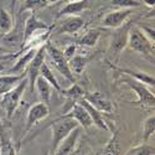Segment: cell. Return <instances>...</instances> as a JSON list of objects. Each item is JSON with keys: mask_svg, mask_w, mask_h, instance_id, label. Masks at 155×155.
<instances>
[{"mask_svg": "<svg viewBox=\"0 0 155 155\" xmlns=\"http://www.w3.org/2000/svg\"><path fill=\"white\" fill-rule=\"evenodd\" d=\"M133 51L154 61V44L144 35L140 28H130L128 32V44Z\"/></svg>", "mask_w": 155, "mask_h": 155, "instance_id": "1", "label": "cell"}, {"mask_svg": "<svg viewBox=\"0 0 155 155\" xmlns=\"http://www.w3.org/2000/svg\"><path fill=\"white\" fill-rule=\"evenodd\" d=\"M26 86H28V78H24L22 77V78L14 87H12L10 91H8L6 93L3 94L2 104H3V108L6 112V117L8 118H11L12 115H14Z\"/></svg>", "mask_w": 155, "mask_h": 155, "instance_id": "2", "label": "cell"}, {"mask_svg": "<svg viewBox=\"0 0 155 155\" xmlns=\"http://www.w3.org/2000/svg\"><path fill=\"white\" fill-rule=\"evenodd\" d=\"M80 124L77 123L73 118L70 117H61L60 119H56L55 122L51 123V130H52V144H51V153H55L58 144L63 140L72 129L78 127Z\"/></svg>", "mask_w": 155, "mask_h": 155, "instance_id": "3", "label": "cell"}, {"mask_svg": "<svg viewBox=\"0 0 155 155\" xmlns=\"http://www.w3.org/2000/svg\"><path fill=\"white\" fill-rule=\"evenodd\" d=\"M46 34H50V28L46 25V22L41 21L35 15V11H32L25 21V28L22 31V46L31 41L32 38Z\"/></svg>", "mask_w": 155, "mask_h": 155, "instance_id": "4", "label": "cell"}, {"mask_svg": "<svg viewBox=\"0 0 155 155\" xmlns=\"http://www.w3.org/2000/svg\"><path fill=\"white\" fill-rule=\"evenodd\" d=\"M46 54H48V56L51 57V61H52V64L56 67V70L63 77H66L71 83H74L76 78H74L70 66H68V60L63 56L62 51H60L57 47L52 46L51 44H47L46 45Z\"/></svg>", "mask_w": 155, "mask_h": 155, "instance_id": "5", "label": "cell"}, {"mask_svg": "<svg viewBox=\"0 0 155 155\" xmlns=\"http://www.w3.org/2000/svg\"><path fill=\"white\" fill-rule=\"evenodd\" d=\"M46 57V45H42L37 48L35 56L32 57V60L30 61V63L28 64L29 68H28V84L30 87V92L34 93L35 91V82L36 78L40 76V68H41V64L45 61Z\"/></svg>", "mask_w": 155, "mask_h": 155, "instance_id": "6", "label": "cell"}, {"mask_svg": "<svg viewBox=\"0 0 155 155\" xmlns=\"http://www.w3.org/2000/svg\"><path fill=\"white\" fill-rule=\"evenodd\" d=\"M48 114H50V109L45 102H38L36 104H34L28 112L26 124H25V129L22 132V137L26 135L38 122L46 118Z\"/></svg>", "mask_w": 155, "mask_h": 155, "instance_id": "7", "label": "cell"}, {"mask_svg": "<svg viewBox=\"0 0 155 155\" xmlns=\"http://www.w3.org/2000/svg\"><path fill=\"white\" fill-rule=\"evenodd\" d=\"M124 82L137 93L138 103H140V104H144V106H148V107H154V104H155V97L147 88V86L144 83H141L140 81L133 78V77H130V76H129V78H125Z\"/></svg>", "mask_w": 155, "mask_h": 155, "instance_id": "8", "label": "cell"}, {"mask_svg": "<svg viewBox=\"0 0 155 155\" xmlns=\"http://www.w3.org/2000/svg\"><path fill=\"white\" fill-rule=\"evenodd\" d=\"M117 32L113 35V40L110 45V52L114 56H119V54L124 50V47L128 44V32L130 29V25H120L119 28H117Z\"/></svg>", "mask_w": 155, "mask_h": 155, "instance_id": "9", "label": "cell"}, {"mask_svg": "<svg viewBox=\"0 0 155 155\" xmlns=\"http://www.w3.org/2000/svg\"><path fill=\"white\" fill-rule=\"evenodd\" d=\"M81 125L76 127L72 130L63 138V140L58 144L57 149L55 150L54 154H60V155H67L71 154L74 150V147L77 144V140L80 138V133H81Z\"/></svg>", "mask_w": 155, "mask_h": 155, "instance_id": "10", "label": "cell"}, {"mask_svg": "<svg viewBox=\"0 0 155 155\" xmlns=\"http://www.w3.org/2000/svg\"><path fill=\"white\" fill-rule=\"evenodd\" d=\"M63 117L73 118L74 120H77V123H78L82 128H89V127L93 124V122H92L91 117H89L88 112L86 110V108H84L82 104H80L78 102L73 103L71 110H70L67 114H64Z\"/></svg>", "mask_w": 155, "mask_h": 155, "instance_id": "11", "label": "cell"}, {"mask_svg": "<svg viewBox=\"0 0 155 155\" xmlns=\"http://www.w3.org/2000/svg\"><path fill=\"white\" fill-rule=\"evenodd\" d=\"M84 99H87L91 104L97 108L99 112H107V113H110L113 110V104L112 102L103 94L102 92H93V93H88L86 94Z\"/></svg>", "mask_w": 155, "mask_h": 155, "instance_id": "12", "label": "cell"}, {"mask_svg": "<svg viewBox=\"0 0 155 155\" xmlns=\"http://www.w3.org/2000/svg\"><path fill=\"white\" fill-rule=\"evenodd\" d=\"M132 14L130 9H123V10H118V11H113L104 18L103 20V25L106 28H112V29H117L120 25H123L127 20V18Z\"/></svg>", "mask_w": 155, "mask_h": 155, "instance_id": "13", "label": "cell"}, {"mask_svg": "<svg viewBox=\"0 0 155 155\" xmlns=\"http://www.w3.org/2000/svg\"><path fill=\"white\" fill-rule=\"evenodd\" d=\"M77 102H78L80 104H82V106L86 108V110L88 112L89 117H91V119H92V122H93L94 125H97L99 129H103V130H109V128H108V125H107L104 118H103L102 113H101L97 108H94V107L91 104V103H89L87 99H84L83 97L80 98Z\"/></svg>", "mask_w": 155, "mask_h": 155, "instance_id": "14", "label": "cell"}, {"mask_svg": "<svg viewBox=\"0 0 155 155\" xmlns=\"http://www.w3.org/2000/svg\"><path fill=\"white\" fill-rule=\"evenodd\" d=\"M89 6V0H76V2H68L66 6L62 8V10L58 12V18L63 15H77L86 10Z\"/></svg>", "mask_w": 155, "mask_h": 155, "instance_id": "15", "label": "cell"}, {"mask_svg": "<svg viewBox=\"0 0 155 155\" xmlns=\"http://www.w3.org/2000/svg\"><path fill=\"white\" fill-rule=\"evenodd\" d=\"M35 89H37L38 97L41 98V101L47 104V103L50 102V99H51V97H52V86H51L41 74L36 78Z\"/></svg>", "mask_w": 155, "mask_h": 155, "instance_id": "16", "label": "cell"}, {"mask_svg": "<svg viewBox=\"0 0 155 155\" xmlns=\"http://www.w3.org/2000/svg\"><path fill=\"white\" fill-rule=\"evenodd\" d=\"M0 154H3V155L16 154L14 145L11 144V139L9 137V133L2 120H0Z\"/></svg>", "mask_w": 155, "mask_h": 155, "instance_id": "17", "label": "cell"}, {"mask_svg": "<svg viewBox=\"0 0 155 155\" xmlns=\"http://www.w3.org/2000/svg\"><path fill=\"white\" fill-rule=\"evenodd\" d=\"M37 48H38V47H34V46H32V47H29L26 51H25V54H22V55L20 56V58L14 63V66L11 67L10 72H11V73H15V74L19 73V72H21V71L30 63V61L32 60V57H34L35 54H36Z\"/></svg>", "mask_w": 155, "mask_h": 155, "instance_id": "18", "label": "cell"}, {"mask_svg": "<svg viewBox=\"0 0 155 155\" xmlns=\"http://www.w3.org/2000/svg\"><path fill=\"white\" fill-rule=\"evenodd\" d=\"M110 66H112L114 70H117V71H119V72H122V73H125V74H128V76H130V77H133V78L140 81L141 83H144V84L153 86V87H154V84H155L154 76H150V74H148V73H145V72H138V71H132V70L119 68V67L113 66V64H110Z\"/></svg>", "mask_w": 155, "mask_h": 155, "instance_id": "19", "label": "cell"}, {"mask_svg": "<svg viewBox=\"0 0 155 155\" xmlns=\"http://www.w3.org/2000/svg\"><path fill=\"white\" fill-rule=\"evenodd\" d=\"M84 25V20L81 18V16H71L70 19H67L64 21V24L62 25L61 28V32H64V34H76L78 32Z\"/></svg>", "mask_w": 155, "mask_h": 155, "instance_id": "20", "label": "cell"}, {"mask_svg": "<svg viewBox=\"0 0 155 155\" xmlns=\"http://www.w3.org/2000/svg\"><path fill=\"white\" fill-rule=\"evenodd\" d=\"M24 74H6V76H0V94H4L8 91L14 87L21 78Z\"/></svg>", "mask_w": 155, "mask_h": 155, "instance_id": "21", "label": "cell"}, {"mask_svg": "<svg viewBox=\"0 0 155 155\" xmlns=\"http://www.w3.org/2000/svg\"><path fill=\"white\" fill-rule=\"evenodd\" d=\"M40 74L44 77V78L52 86V88H55L56 91H60L61 92V86H60V83H58V81H57V78H56V76L54 74V71L51 70L50 67H48V64L44 61L42 62V64H41V68H40Z\"/></svg>", "mask_w": 155, "mask_h": 155, "instance_id": "22", "label": "cell"}, {"mask_svg": "<svg viewBox=\"0 0 155 155\" xmlns=\"http://www.w3.org/2000/svg\"><path fill=\"white\" fill-rule=\"evenodd\" d=\"M14 28V21L10 15V12L6 11L4 8H0V32L3 35L10 32Z\"/></svg>", "mask_w": 155, "mask_h": 155, "instance_id": "23", "label": "cell"}, {"mask_svg": "<svg viewBox=\"0 0 155 155\" xmlns=\"http://www.w3.org/2000/svg\"><path fill=\"white\" fill-rule=\"evenodd\" d=\"M88 60L81 55H73L70 60H68V66L72 71V73L76 74H81L83 72V70L86 68V64H87Z\"/></svg>", "mask_w": 155, "mask_h": 155, "instance_id": "24", "label": "cell"}, {"mask_svg": "<svg viewBox=\"0 0 155 155\" xmlns=\"http://www.w3.org/2000/svg\"><path fill=\"white\" fill-rule=\"evenodd\" d=\"M61 92H62V94L64 97H67V99L70 102H77L80 98H82L83 94H84L83 89L77 83H72V86L68 89H61Z\"/></svg>", "mask_w": 155, "mask_h": 155, "instance_id": "25", "label": "cell"}, {"mask_svg": "<svg viewBox=\"0 0 155 155\" xmlns=\"http://www.w3.org/2000/svg\"><path fill=\"white\" fill-rule=\"evenodd\" d=\"M48 0H24V3L21 5L20 12L22 11H36V10H40L42 8H46L48 5Z\"/></svg>", "mask_w": 155, "mask_h": 155, "instance_id": "26", "label": "cell"}, {"mask_svg": "<svg viewBox=\"0 0 155 155\" xmlns=\"http://www.w3.org/2000/svg\"><path fill=\"white\" fill-rule=\"evenodd\" d=\"M101 37V32L98 30H91L86 32L80 40V44L82 46H87V47H93L97 45L98 40Z\"/></svg>", "mask_w": 155, "mask_h": 155, "instance_id": "27", "label": "cell"}, {"mask_svg": "<svg viewBox=\"0 0 155 155\" xmlns=\"http://www.w3.org/2000/svg\"><path fill=\"white\" fill-rule=\"evenodd\" d=\"M154 132H155V115L153 114L144 122V125H143V141L144 143H148L150 137L154 135Z\"/></svg>", "mask_w": 155, "mask_h": 155, "instance_id": "28", "label": "cell"}, {"mask_svg": "<svg viewBox=\"0 0 155 155\" xmlns=\"http://www.w3.org/2000/svg\"><path fill=\"white\" fill-rule=\"evenodd\" d=\"M154 147H149L145 143L144 144H141L137 148H133L130 150H128L125 154H134V155H154Z\"/></svg>", "mask_w": 155, "mask_h": 155, "instance_id": "29", "label": "cell"}, {"mask_svg": "<svg viewBox=\"0 0 155 155\" xmlns=\"http://www.w3.org/2000/svg\"><path fill=\"white\" fill-rule=\"evenodd\" d=\"M112 4L114 6H120V8H138L141 5V3L139 0H112Z\"/></svg>", "mask_w": 155, "mask_h": 155, "instance_id": "30", "label": "cell"}, {"mask_svg": "<svg viewBox=\"0 0 155 155\" xmlns=\"http://www.w3.org/2000/svg\"><path fill=\"white\" fill-rule=\"evenodd\" d=\"M115 145H117V143H115V134H114L113 140L109 141L108 148L104 150V154H119V149L115 147Z\"/></svg>", "mask_w": 155, "mask_h": 155, "instance_id": "31", "label": "cell"}, {"mask_svg": "<svg viewBox=\"0 0 155 155\" xmlns=\"http://www.w3.org/2000/svg\"><path fill=\"white\" fill-rule=\"evenodd\" d=\"M74 52H76V46L74 45H70V46H67L66 48H64V51H63V56L66 57L67 60H70L73 55H74Z\"/></svg>", "mask_w": 155, "mask_h": 155, "instance_id": "32", "label": "cell"}, {"mask_svg": "<svg viewBox=\"0 0 155 155\" xmlns=\"http://www.w3.org/2000/svg\"><path fill=\"white\" fill-rule=\"evenodd\" d=\"M141 31L144 32V35L149 38V40L154 44V40H155V35H154V29H150V28H141Z\"/></svg>", "mask_w": 155, "mask_h": 155, "instance_id": "33", "label": "cell"}, {"mask_svg": "<svg viewBox=\"0 0 155 155\" xmlns=\"http://www.w3.org/2000/svg\"><path fill=\"white\" fill-rule=\"evenodd\" d=\"M139 2H144L148 6H153V8H154V4H155V0H139Z\"/></svg>", "mask_w": 155, "mask_h": 155, "instance_id": "34", "label": "cell"}, {"mask_svg": "<svg viewBox=\"0 0 155 155\" xmlns=\"http://www.w3.org/2000/svg\"><path fill=\"white\" fill-rule=\"evenodd\" d=\"M5 70V64H4V61H0V72H3Z\"/></svg>", "mask_w": 155, "mask_h": 155, "instance_id": "35", "label": "cell"}, {"mask_svg": "<svg viewBox=\"0 0 155 155\" xmlns=\"http://www.w3.org/2000/svg\"><path fill=\"white\" fill-rule=\"evenodd\" d=\"M16 3H18V0H11V9H12V10H14V8H15Z\"/></svg>", "mask_w": 155, "mask_h": 155, "instance_id": "36", "label": "cell"}, {"mask_svg": "<svg viewBox=\"0 0 155 155\" xmlns=\"http://www.w3.org/2000/svg\"><path fill=\"white\" fill-rule=\"evenodd\" d=\"M11 56H0V61H4V60H8V58H10Z\"/></svg>", "mask_w": 155, "mask_h": 155, "instance_id": "37", "label": "cell"}, {"mask_svg": "<svg viewBox=\"0 0 155 155\" xmlns=\"http://www.w3.org/2000/svg\"><path fill=\"white\" fill-rule=\"evenodd\" d=\"M56 2H58V0H48V3H56Z\"/></svg>", "mask_w": 155, "mask_h": 155, "instance_id": "38", "label": "cell"}, {"mask_svg": "<svg viewBox=\"0 0 155 155\" xmlns=\"http://www.w3.org/2000/svg\"><path fill=\"white\" fill-rule=\"evenodd\" d=\"M67 2H76V0H67Z\"/></svg>", "mask_w": 155, "mask_h": 155, "instance_id": "39", "label": "cell"}]
</instances>
